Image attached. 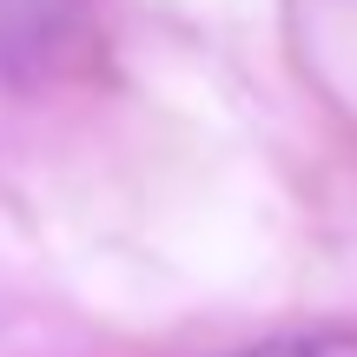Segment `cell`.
<instances>
[{
	"label": "cell",
	"instance_id": "6da1fadb",
	"mask_svg": "<svg viewBox=\"0 0 357 357\" xmlns=\"http://www.w3.org/2000/svg\"><path fill=\"white\" fill-rule=\"evenodd\" d=\"M79 0H0V53H47Z\"/></svg>",
	"mask_w": 357,
	"mask_h": 357
},
{
	"label": "cell",
	"instance_id": "7a4b0ae2",
	"mask_svg": "<svg viewBox=\"0 0 357 357\" xmlns=\"http://www.w3.org/2000/svg\"><path fill=\"white\" fill-rule=\"evenodd\" d=\"M231 357H357V331H318V337H271V344L231 351Z\"/></svg>",
	"mask_w": 357,
	"mask_h": 357
}]
</instances>
